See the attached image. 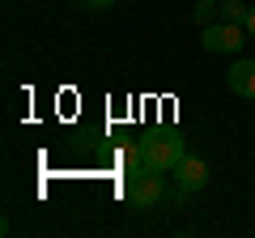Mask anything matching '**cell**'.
<instances>
[{
    "label": "cell",
    "instance_id": "1",
    "mask_svg": "<svg viewBox=\"0 0 255 238\" xmlns=\"http://www.w3.org/2000/svg\"><path fill=\"white\" fill-rule=\"evenodd\" d=\"M183 157H187L183 136L170 132V128H162V132H153V136L140 140V166H149V170H157V174H174V166H179Z\"/></svg>",
    "mask_w": 255,
    "mask_h": 238
},
{
    "label": "cell",
    "instance_id": "2",
    "mask_svg": "<svg viewBox=\"0 0 255 238\" xmlns=\"http://www.w3.org/2000/svg\"><path fill=\"white\" fill-rule=\"evenodd\" d=\"M124 192H128V204H132V209H153L166 196V174L149 170V166H136V170H128Z\"/></svg>",
    "mask_w": 255,
    "mask_h": 238
},
{
    "label": "cell",
    "instance_id": "3",
    "mask_svg": "<svg viewBox=\"0 0 255 238\" xmlns=\"http://www.w3.org/2000/svg\"><path fill=\"white\" fill-rule=\"evenodd\" d=\"M200 43H204V51H213V55H234V51H243V43H247V26H234V21H209V26H200Z\"/></svg>",
    "mask_w": 255,
    "mask_h": 238
},
{
    "label": "cell",
    "instance_id": "4",
    "mask_svg": "<svg viewBox=\"0 0 255 238\" xmlns=\"http://www.w3.org/2000/svg\"><path fill=\"white\" fill-rule=\"evenodd\" d=\"M174 179H179L183 192H204V187H209V162H204V157H183V162L174 166Z\"/></svg>",
    "mask_w": 255,
    "mask_h": 238
},
{
    "label": "cell",
    "instance_id": "5",
    "mask_svg": "<svg viewBox=\"0 0 255 238\" xmlns=\"http://www.w3.org/2000/svg\"><path fill=\"white\" fill-rule=\"evenodd\" d=\"M226 85H230V94H238V98H255V60H238V64H230Z\"/></svg>",
    "mask_w": 255,
    "mask_h": 238
},
{
    "label": "cell",
    "instance_id": "6",
    "mask_svg": "<svg viewBox=\"0 0 255 238\" xmlns=\"http://www.w3.org/2000/svg\"><path fill=\"white\" fill-rule=\"evenodd\" d=\"M247 13H251V4H238V0H221L217 4V17L234 21V26H247Z\"/></svg>",
    "mask_w": 255,
    "mask_h": 238
},
{
    "label": "cell",
    "instance_id": "7",
    "mask_svg": "<svg viewBox=\"0 0 255 238\" xmlns=\"http://www.w3.org/2000/svg\"><path fill=\"white\" fill-rule=\"evenodd\" d=\"M191 17H196V26H209V21H217V4H213V0H200V4L191 9Z\"/></svg>",
    "mask_w": 255,
    "mask_h": 238
},
{
    "label": "cell",
    "instance_id": "8",
    "mask_svg": "<svg viewBox=\"0 0 255 238\" xmlns=\"http://www.w3.org/2000/svg\"><path fill=\"white\" fill-rule=\"evenodd\" d=\"M85 9H94V13H107V9H115L119 0H81Z\"/></svg>",
    "mask_w": 255,
    "mask_h": 238
},
{
    "label": "cell",
    "instance_id": "9",
    "mask_svg": "<svg viewBox=\"0 0 255 238\" xmlns=\"http://www.w3.org/2000/svg\"><path fill=\"white\" fill-rule=\"evenodd\" d=\"M247 34L255 38V4H251V13H247Z\"/></svg>",
    "mask_w": 255,
    "mask_h": 238
},
{
    "label": "cell",
    "instance_id": "10",
    "mask_svg": "<svg viewBox=\"0 0 255 238\" xmlns=\"http://www.w3.org/2000/svg\"><path fill=\"white\" fill-rule=\"evenodd\" d=\"M213 4H221V0H213Z\"/></svg>",
    "mask_w": 255,
    "mask_h": 238
},
{
    "label": "cell",
    "instance_id": "11",
    "mask_svg": "<svg viewBox=\"0 0 255 238\" xmlns=\"http://www.w3.org/2000/svg\"><path fill=\"white\" fill-rule=\"evenodd\" d=\"M77 4H81V0H77Z\"/></svg>",
    "mask_w": 255,
    "mask_h": 238
}]
</instances>
